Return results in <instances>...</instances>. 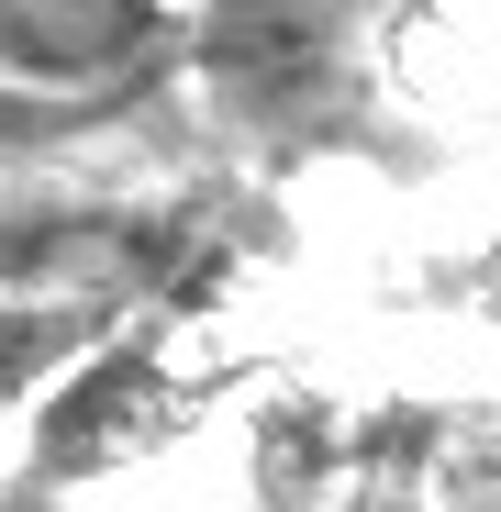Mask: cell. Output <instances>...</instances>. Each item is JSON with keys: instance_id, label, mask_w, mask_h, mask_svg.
Masks as SVG:
<instances>
[{"instance_id": "3957f363", "label": "cell", "mask_w": 501, "mask_h": 512, "mask_svg": "<svg viewBox=\"0 0 501 512\" xmlns=\"http://www.w3.org/2000/svg\"><path fill=\"white\" fill-rule=\"evenodd\" d=\"M101 346H112V301H90V290H0V412L56 390Z\"/></svg>"}, {"instance_id": "277c9868", "label": "cell", "mask_w": 501, "mask_h": 512, "mask_svg": "<svg viewBox=\"0 0 501 512\" xmlns=\"http://www.w3.org/2000/svg\"><path fill=\"white\" fill-rule=\"evenodd\" d=\"M90 123H101L90 101H34V90H12V78H0V156H45V145L90 134Z\"/></svg>"}, {"instance_id": "7a4b0ae2", "label": "cell", "mask_w": 501, "mask_h": 512, "mask_svg": "<svg viewBox=\"0 0 501 512\" xmlns=\"http://www.w3.org/2000/svg\"><path fill=\"white\" fill-rule=\"evenodd\" d=\"M167 423H179V390H167L156 346L112 334V346L90 357V379L45 401V479H101V468L145 457Z\"/></svg>"}, {"instance_id": "6da1fadb", "label": "cell", "mask_w": 501, "mask_h": 512, "mask_svg": "<svg viewBox=\"0 0 501 512\" xmlns=\"http://www.w3.org/2000/svg\"><path fill=\"white\" fill-rule=\"evenodd\" d=\"M167 34V12H123V0H78V12H56V0H0V78L34 101H90L112 112L90 78H134Z\"/></svg>"}]
</instances>
